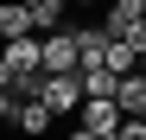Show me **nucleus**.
<instances>
[{"mask_svg":"<svg viewBox=\"0 0 146 140\" xmlns=\"http://www.w3.org/2000/svg\"><path fill=\"white\" fill-rule=\"evenodd\" d=\"M7 38H38L32 13L19 7V0H0V45H7Z\"/></svg>","mask_w":146,"mask_h":140,"instance_id":"8","label":"nucleus"},{"mask_svg":"<svg viewBox=\"0 0 146 140\" xmlns=\"http://www.w3.org/2000/svg\"><path fill=\"white\" fill-rule=\"evenodd\" d=\"M140 70H146V51H140Z\"/></svg>","mask_w":146,"mask_h":140,"instance_id":"16","label":"nucleus"},{"mask_svg":"<svg viewBox=\"0 0 146 140\" xmlns=\"http://www.w3.org/2000/svg\"><path fill=\"white\" fill-rule=\"evenodd\" d=\"M44 70H83V32L76 26H57V32H44Z\"/></svg>","mask_w":146,"mask_h":140,"instance_id":"3","label":"nucleus"},{"mask_svg":"<svg viewBox=\"0 0 146 140\" xmlns=\"http://www.w3.org/2000/svg\"><path fill=\"white\" fill-rule=\"evenodd\" d=\"M83 77V102H114V89H121V77L108 64H89V70H76Z\"/></svg>","mask_w":146,"mask_h":140,"instance_id":"6","label":"nucleus"},{"mask_svg":"<svg viewBox=\"0 0 146 140\" xmlns=\"http://www.w3.org/2000/svg\"><path fill=\"white\" fill-rule=\"evenodd\" d=\"M51 121H57V115H51V108H44L38 96H32V102H19V115H13V127H19V134H26V140H38V134H44V127H51Z\"/></svg>","mask_w":146,"mask_h":140,"instance_id":"9","label":"nucleus"},{"mask_svg":"<svg viewBox=\"0 0 146 140\" xmlns=\"http://www.w3.org/2000/svg\"><path fill=\"white\" fill-rule=\"evenodd\" d=\"M114 102H121V115H127V121H146V70H133V77H121Z\"/></svg>","mask_w":146,"mask_h":140,"instance_id":"7","label":"nucleus"},{"mask_svg":"<svg viewBox=\"0 0 146 140\" xmlns=\"http://www.w3.org/2000/svg\"><path fill=\"white\" fill-rule=\"evenodd\" d=\"M0 89H7V96H13V89H19V70H13L7 57H0ZM13 102H19V96H13Z\"/></svg>","mask_w":146,"mask_h":140,"instance_id":"12","label":"nucleus"},{"mask_svg":"<svg viewBox=\"0 0 146 140\" xmlns=\"http://www.w3.org/2000/svg\"><path fill=\"white\" fill-rule=\"evenodd\" d=\"M19 7L32 13V26H38V32H57V26H64V13H70V0H19Z\"/></svg>","mask_w":146,"mask_h":140,"instance_id":"10","label":"nucleus"},{"mask_svg":"<svg viewBox=\"0 0 146 140\" xmlns=\"http://www.w3.org/2000/svg\"><path fill=\"white\" fill-rule=\"evenodd\" d=\"M0 57H7L19 77H38V70H44V38H7Z\"/></svg>","mask_w":146,"mask_h":140,"instance_id":"4","label":"nucleus"},{"mask_svg":"<svg viewBox=\"0 0 146 140\" xmlns=\"http://www.w3.org/2000/svg\"><path fill=\"white\" fill-rule=\"evenodd\" d=\"M38 102L51 115H83V77H76V70H57V77L44 70V77H38Z\"/></svg>","mask_w":146,"mask_h":140,"instance_id":"1","label":"nucleus"},{"mask_svg":"<svg viewBox=\"0 0 146 140\" xmlns=\"http://www.w3.org/2000/svg\"><path fill=\"white\" fill-rule=\"evenodd\" d=\"M76 32H83V70L102 64V57H108V32H102V26H76Z\"/></svg>","mask_w":146,"mask_h":140,"instance_id":"11","label":"nucleus"},{"mask_svg":"<svg viewBox=\"0 0 146 140\" xmlns=\"http://www.w3.org/2000/svg\"><path fill=\"white\" fill-rule=\"evenodd\" d=\"M121 102H83V115H76V127H89V134H121Z\"/></svg>","mask_w":146,"mask_h":140,"instance_id":"5","label":"nucleus"},{"mask_svg":"<svg viewBox=\"0 0 146 140\" xmlns=\"http://www.w3.org/2000/svg\"><path fill=\"white\" fill-rule=\"evenodd\" d=\"M108 38H127L146 51V0H108V19H102Z\"/></svg>","mask_w":146,"mask_h":140,"instance_id":"2","label":"nucleus"},{"mask_svg":"<svg viewBox=\"0 0 146 140\" xmlns=\"http://www.w3.org/2000/svg\"><path fill=\"white\" fill-rule=\"evenodd\" d=\"M70 7H102V0H70Z\"/></svg>","mask_w":146,"mask_h":140,"instance_id":"15","label":"nucleus"},{"mask_svg":"<svg viewBox=\"0 0 146 140\" xmlns=\"http://www.w3.org/2000/svg\"><path fill=\"white\" fill-rule=\"evenodd\" d=\"M13 115H19V102L7 96V89H0V127H13Z\"/></svg>","mask_w":146,"mask_h":140,"instance_id":"13","label":"nucleus"},{"mask_svg":"<svg viewBox=\"0 0 146 140\" xmlns=\"http://www.w3.org/2000/svg\"><path fill=\"white\" fill-rule=\"evenodd\" d=\"M121 140H146V121H121Z\"/></svg>","mask_w":146,"mask_h":140,"instance_id":"14","label":"nucleus"}]
</instances>
